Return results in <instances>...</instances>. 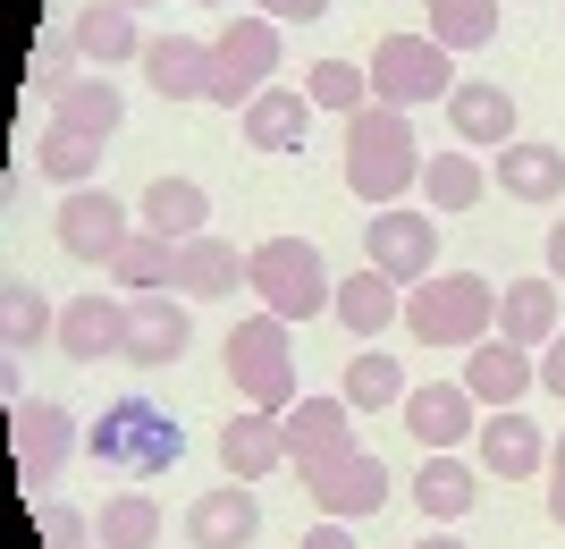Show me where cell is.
<instances>
[{
	"label": "cell",
	"instance_id": "1",
	"mask_svg": "<svg viewBox=\"0 0 565 549\" xmlns=\"http://www.w3.org/2000/svg\"><path fill=\"white\" fill-rule=\"evenodd\" d=\"M347 187L363 194L372 212L405 203V187H423V144H414L397 102H363L347 119Z\"/></svg>",
	"mask_w": 565,
	"mask_h": 549
},
{
	"label": "cell",
	"instance_id": "2",
	"mask_svg": "<svg viewBox=\"0 0 565 549\" xmlns=\"http://www.w3.org/2000/svg\"><path fill=\"white\" fill-rule=\"evenodd\" d=\"M245 287L262 296V313H279V321H312V313L338 305V279L321 263V245L312 237H262L245 254Z\"/></svg>",
	"mask_w": 565,
	"mask_h": 549
},
{
	"label": "cell",
	"instance_id": "3",
	"mask_svg": "<svg viewBox=\"0 0 565 549\" xmlns=\"http://www.w3.org/2000/svg\"><path fill=\"white\" fill-rule=\"evenodd\" d=\"M85 448H94L102 474H169L178 456H186V431H178V414H161L152 398H118V407H102V423L85 431Z\"/></svg>",
	"mask_w": 565,
	"mask_h": 549
},
{
	"label": "cell",
	"instance_id": "4",
	"mask_svg": "<svg viewBox=\"0 0 565 549\" xmlns=\"http://www.w3.org/2000/svg\"><path fill=\"white\" fill-rule=\"evenodd\" d=\"M405 330L423 347H481L498 330V287L481 271H448V279H423L405 296Z\"/></svg>",
	"mask_w": 565,
	"mask_h": 549
},
{
	"label": "cell",
	"instance_id": "5",
	"mask_svg": "<svg viewBox=\"0 0 565 549\" xmlns=\"http://www.w3.org/2000/svg\"><path fill=\"white\" fill-rule=\"evenodd\" d=\"M228 381H236V398L262 407V414L296 407V347H287L279 313H254V321H236V330H228Z\"/></svg>",
	"mask_w": 565,
	"mask_h": 549
},
{
	"label": "cell",
	"instance_id": "6",
	"mask_svg": "<svg viewBox=\"0 0 565 549\" xmlns=\"http://www.w3.org/2000/svg\"><path fill=\"white\" fill-rule=\"evenodd\" d=\"M270 76H279V18H262V9L228 18L212 43V102L245 110L254 94H270Z\"/></svg>",
	"mask_w": 565,
	"mask_h": 549
},
{
	"label": "cell",
	"instance_id": "7",
	"mask_svg": "<svg viewBox=\"0 0 565 549\" xmlns=\"http://www.w3.org/2000/svg\"><path fill=\"white\" fill-rule=\"evenodd\" d=\"M448 43H430V34H380L372 43V102H397V110H414V102H439L456 94L448 85Z\"/></svg>",
	"mask_w": 565,
	"mask_h": 549
},
{
	"label": "cell",
	"instance_id": "8",
	"mask_svg": "<svg viewBox=\"0 0 565 549\" xmlns=\"http://www.w3.org/2000/svg\"><path fill=\"white\" fill-rule=\"evenodd\" d=\"M363 263L397 287H423L439 271V212H397V203L372 212L363 220Z\"/></svg>",
	"mask_w": 565,
	"mask_h": 549
},
{
	"label": "cell",
	"instance_id": "9",
	"mask_svg": "<svg viewBox=\"0 0 565 549\" xmlns=\"http://www.w3.org/2000/svg\"><path fill=\"white\" fill-rule=\"evenodd\" d=\"M9 448H18L25 490L51 499V482L68 474V456H76V414L51 407V398H18V407H9Z\"/></svg>",
	"mask_w": 565,
	"mask_h": 549
},
{
	"label": "cell",
	"instance_id": "10",
	"mask_svg": "<svg viewBox=\"0 0 565 549\" xmlns=\"http://www.w3.org/2000/svg\"><path fill=\"white\" fill-rule=\"evenodd\" d=\"M305 474V490L321 507H330L338 525L347 516H380V499H388V465H380L372 448H338V456H312V465H296Z\"/></svg>",
	"mask_w": 565,
	"mask_h": 549
},
{
	"label": "cell",
	"instance_id": "11",
	"mask_svg": "<svg viewBox=\"0 0 565 549\" xmlns=\"http://www.w3.org/2000/svg\"><path fill=\"white\" fill-rule=\"evenodd\" d=\"M136 237V220H127V203H118L110 187H76L60 194V245H68L76 263H102L110 271V254Z\"/></svg>",
	"mask_w": 565,
	"mask_h": 549
},
{
	"label": "cell",
	"instance_id": "12",
	"mask_svg": "<svg viewBox=\"0 0 565 549\" xmlns=\"http://www.w3.org/2000/svg\"><path fill=\"white\" fill-rule=\"evenodd\" d=\"M186 338H194V321H186V305H178L169 287H152V296H127V347H118L127 363L161 372V363L186 356Z\"/></svg>",
	"mask_w": 565,
	"mask_h": 549
},
{
	"label": "cell",
	"instance_id": "13",
	"mask_svg": "<svg viewBox=\"0 0 565 549\" xmlns=\"http://www.w3.org/2000/svg\"><path fill=\"white\" fill-rule=\"evenodd\" d=\"M472 407H481V398H472L465 381H423V389H405V431L439 456V448H456V440L481 431V414H472Z\"/></svg>",
	"mask_w": 565,
	"mask_h": 549
},
{
	"label": "cell",
	"instance_id": "14",
	"mask_svg": "<svg viewBox=\"0 0 565 549\" xmlns=\"http://www.w3.org/2000/svg\"><path fill=\"white\" fill-rule=\"evenodd\" d=\"M254 532H262V499L245 482H220V490H203V499L186 507V541L194 549H254Z\"/></svg>",
	"mask_w": 565,
	"mask_h": 549
},
{
	"label": "cell",
	"instance_id": "15",
	"mask_svg": "<svg viewBox=\"0 0 565 549\" xmlns=\"http://www.w3.org/2000/svg\"><path fill=\"white\" fill-rule=\"evenodd\" d=\"M220 465H228V482H270L287 465V423L279 414H228L220 423Z\"/></svg>",
	"mask_w": 565,
	"mask_h": 549
},
{
	"label": "cell",
	"instance_id": "16",
	"mask_svg": "<svg viewBox=\"0 0 565 549\" xmlns=\"http://www.w3.org/2000/svg\"><path fill=\"white\" fill-rule=\"evenodd\" d=\"M143 76L161 102H212V43L194 34H152L143 43Z\"/></svg>",
	"mask_w": 565,
	"mask_h": 549
},
{
	"label": "cell",
	"instance_id": "17",
	"mask_svg": "<svg viewBox=\"0 0 565 549\" xmlns=\"http://www.w3.org/2000/svg\"><path fill=\"white\" fill-rule=\"evenodd\" d=\"M481 465H490V474H507V482L548 474L541 423H532V414H515V407H490V414H481Z\"/></svg>",
	"mask_w": 565,
	"mask_h": 549
},
{
	"label": "cell",
	"instance_id": "18",
	"mask_svg": "<svg viewBox=\"0 0 565 549\" xmlns=\"http://www.w3.org/2000/svg\"><path fill=\"white\" fill-rule=\"evenodd\" d=\"M448 127H456V144H490V152H507V144H515V94L490 85V76H465V85L448 94Z\"/></svg>",
	"mask_w": 565,
	"mask_h": 549
},
{
	"label": "cell",
	"instance_id": "19",
	"mask_svg": "<svg viewBox=\"0 0 565 549\" xmlns=\"http://www.w3.org/2000/svg\"><path fill=\"white\" fill-rule=\"evenodd\" d=\"M136 229H152V237L186 245V237H212V194L194 187V178H152L136 203Z\"/></svg>",
	"mask_w": 565,
	"mask_h": 549
},
{
	"label": "cell",
	"instance_id": "20",
	"mask_svg": "<svg viewBox=\"0 0 565 549\" xmlns=\"http://www.w3.org/2000/svg\"><path fill=\"white\" fill-rule=\"evenodd\" d=\"M127 347V305L118 296H76V305H60V356L68 363H102Z\"/></svg>",
	"mask_w": 565,
	"mask_h": 549
},
{
	"label": "cell",
	"instance_id": "21",
	"mask_svg": "<svg viewBox=\"0 0 565 549\" xmlns=\"http://www.w3.org/2000/svg\"><path fill=\"white\" fill-rule=\"evenodd\" d=\"M279 423H287V465H312V456L354 448V407L347 398H296Z\"/></svg>",
	"mask_w": 565,
	"mask_h": 549
},
{
	"label": "cell",
	"instance_id": "22",
	"mask_svg": "<svg viewBox=\"0 0 565 549\" xmlns=\"http://www.w3.org/2000/svg\"><path fill=\"white\" fill-rule=\"evenodd\" d=\"M532 381H541L532 347H507V338H481V347H465V389L481 398V407H515Z\"/></svg>",
	"mask_w": 565,
	"mask_h": 549
},
{
	"label": "cell",
	"instance_id": "23",
	"mask_svg": "<svg viewBox=\"0 0 565 549\" xmlns=\"http://www.w3.org/2000/svg\"><path fill=\"white\" fill-rule=\"evenodd\" d=\"M305 136H312V94L270 85V94L245 102V144L254 152H305Z\"/></svg>",
	"mask_w": 565,
	"mask_h": 549
},
{
	"label": "cell",
	"instance_id": "24",
	"mask_svg": "<svg viewBox=\"0 0 565 549\" xmlns=\"http://www.w3.org/2000/svg\"><path fill=\"white\" fill-rule=\"evenodd\" d=\"M490 187H507L515 203H557L565 194V152L557 144H507L490 161Z\"/></svg>",
	"mask_w": 565,
	"mask_h": 549
},
{
	"label": "cell",
	"instance_id": "25",
	"mask_svg": "<svg viewBox=\"0 0 565 549\" xmlns=\"http://www.w3.org/2000/svg\"><path fill=\"white\" fill-rule=\"evenodd\" d=\"M118 119H127V94H118L110 76H76L68 94L51 102V127H68V136H94V144H110V136H118Z\"/></svg>",
	"mask_w": 565,
	"mask_h": 549
},
{
	"label": "cell",
	"instance_id": "26",
	"mask_svg": "<svg viewBox=\"0 0 565 549\" xmlns=\"http://www.w3.org/2000/svg\"><path fill=\"white\" fill-rule=\"evenodd\" d=\"M498 338L507 347H548L557 338V279H515L498 296Z\"/></svg>",
	"mask_w": 565,
	"mask_h": 549
},
{
	"label": "cell",
	"instance_id": "27",
	"mask_svg": "<svg viewBox=\"0 0 565 549\" xmlns=\"http://www.w3.org/2000/svg\"><path fill=\"white\" fill-rule=\"evenodd\" d=\"M68 34H76V51H85V60H102V68H118V60H143L136 9H118V0H94V9H76Z\"/></svg>",
	"mask_w": 565,
	"mask_h": 549
},
{
	"label": "cell",
	"instance_id": "28",
	"mask_svg": "<svg viewBox=\"0 0 565 549\" xmlns=\"http://www.w3.org/2000/svg\"><path fill=\"white\" fill-rule=\"evenodd\" d=\"M330 313L347 321L354 338H363V347H372V338L388 330V321H405V305H397V279H380L372 263L354 271V279H338V305H330Z\"/></svg>",
	"mask_w": 565,
	"mask_h": 549
},
{
	"label": "cell",
	"instance_id": "29",
	"mask_svg": "<svg viewBox=\"0 0 565 549\" xmlns=\"http://www.w3.org/2000/svg\"><path fill=\"white\" fill-rule=\"evenodd\" d=\"M472 499H481V474H472V465H456L448 448L423 456V474H414V507H423L430 525H456V516H472Z\"/></svg>",
	"mask_w": 565,
	"mask_h": 549
},
{
	"label": "cell",
	"instance_id": "30",
	"mask_svg": "<svg viewBox=\"0 0 565 549\" xmlns=\"http://www.w3.org/2000/svg\"><path fill=\"white\" fill-rule=\"evenodd\" d=\"M43 338H60V313L43 305V287H34V279H9V287H0V347L25 356V347H43Z\"/></svg>",
	"mask_w": 565,
	"mask_h": 549
},
{
	"label": "cell",
	"instance_id": "31",
	"mask_svg": "<svg viewBox=\"0 0 565 549\" xmlns=\"http://www.w3.org/2000/svg\"><path fill=\"white\" fill-rule=\"evenodd\" d=\"M236 279H245V254H236L228 237H186L178 245V287H186V296H228Z\"/></svg>",
	"mask_w": 565,
	"mask_h": 549
},
{
	"label": "cell",
	"instance_id": "32",
	"mask_svg": "<svg viewBox=\"0 0 565 549\" xmlns=\"http://www.w3.org/2000/svg\"><path fill=\"white\" fill-rule=\"evenodd\" d=\"M338 398H347L354 414H380V407H405V372L388 347H363V356L347 363V381H338Z\"/></svg>",
	"mask_w": 565,
	"mask_h": 549
},
{
	"label": "cell",
	"instance_id": "33",
	"mask_svg": "<svg viewBox=\"0 0 565 549\" xmlns=\"http://www.w3.org/2000/svg\"><path fill=\"white\" fill-rule=\"evenodd\" d=\"M481 187H490V169L472 161V152H439V161H423V203H430V212H472Z\"/></svg>",
	"mask_w": 565,
	"mask_h": 549
},
{
	"label": "cell",
	"instance_id": "34",
	"mask_svg": "<svg viewBox=\"0 0 565 549\" xmlns=\"http://www.w3.org/2000/svg\"><path fill=\"white\" fill-rule=\"evenodd\" d=\"M430 9V43H448V51H481L498 34V0H423Z\"/></svg>",
	"mask_w": 565,
	"mask_h": 549
},
{
	"label": "cell",
	"instance_id": "35",
	"mask_svg": "<svg viewBox=\"0 0 565 549\" xmlns=\"http://www.w3.org/2000/svg\"><path fill=\"white\" fill-rule=\"evenodd\" d=\"M34 169H43L51 187H94V169H102V144L94 136H68V127H43V144H34Z\"/></svg>",
	"mask_w": 565,
	"mask_h": 549
},
{
	"label": "cell",
	"instance_id": "36",
	"mask_svg": "<svg viewBox=\"0 0 565 549\" xmlns=\"http://www.w3.org/2000/svg\"><path fill=\"white\" fill-rule=\"evenodd\" d=\"M110 279H127V296H152L161 279H178V245L152 237V229H136V237L110 254Z\"/></svg>",
	"mask_w": 565,
	"mask_h": 549
},
{
	"label": "cell",
	"instance_id": "37",
	"mask_svg": "<svg viewBox=\"0 0 565 549\" xmlns=\"http://www.w3.org/2000/svg\"><path fill=\"white\" fill-rule=\"evenodd\" d=\"M94 541L102 549H152L161 541V507L143 499V490H118V499L94 516Z\"/></svg>",
	"mask_w": 565,
	"mask_h": 549
},
{
	"label": "cell",
	"instance_id": "38",
	"mask_svg": "<svg viewBox=\"0 0 565 549\" xmlns=\"http://www.w3.org/2000/svg\"><path fill=\"white\" fill-rule=\"evenodd\" d=\"M305 94H312V110L354 119V110L372 102V68H354V60H312V68H305Z\"/></svg>",
	"mask_w": 565,
	"mask_h": 549
},
{
	"label": "cell",
	"instance_id": "39",
	"mask_svg": "<svg viewBox=\"0 0 565 549\" xmlns=\"http://www.w3.org/2000/svg\"><path fill=\"white\" fill-rule=\"evenodd\" d=\"M76 60H85V51H76V34L68 25H60V34H43V43H34V60H25V76H34V94H68L76 85Z\"/></svg>",
	"mask_w": 565,
	"mask_h": 549
},
{
	"label": "cell",
	"instance_id": "40",
	"mask_svg": "<svg viewBox=\"0 0 565 549\" xmlns=\"http://www.w3.org/2000/svg\"><path fill=\"white\" fill-rule=\"evenodd\" d=\"M34 525H43L51 549H85V541H94V525H85L68 499H34Z\"/></svg>",
	"mask_w": 565,
	"mask_h": 549
},
{
	"label": "cell",
	"instance_id": "41",
	"mask_svg": "<svg viewBox=\"0 0 565 549\" xmlns=\"http://www.w3.org/2000/svg\"><path fill=\"white\" fill-rule=\"evenodd\" d=\"M262 18H279V25H312V18H330V0H254Z\"/></svg>",
	"mask_w": 565,
	"mask_h": 549
},
{
	"label": "cell",
	"instance_id": "42",
	"mask_svg": "<svg viewBox=\"0 0 565 549\" xmlns=\"http://www.w3.org/2000/svg\"><path fill=\"white\" fill-rule=\"evenodd\" d=\"M548 525L565 532V440L548 448Z\"/></svg>",
	"mask_w": 565,
	"mask_h": 549
},
{
	"label": "cell",
	"instance_id": "43",
	"mask_svg": "<svg viewBox=\"0 0 565 549\" xmlns=\"http://www.w3.org/2000/svg\"><path fill=\"white\" fill-rule=\"evenodd\" d=\"M541 389H548V398H565V330L541 347Z\"/></svg>",
	"mask_w": 565,
	"mask_h": 549
},
{
	"label": "cell",
	"instance_id": "44",
	"mask_svg": "<svg viewBox=\"0 0 565 549\" xmlns=\"http://www.w3.org/2000/svg\"><path fill=\"white\" fill-rule=\"evenodd\" d=\"M296 549H354V532H347V525H338V516H330V525H312V532H305V541H296Z\"/></svg>",
	"mask_w": 565,
	"mask_h": 549
},
{
	"label": "cell",
	"instance_id": "45",
	"mask_svg": "<svg viewBox=\"0 0 565 549\" xmlns=\"http://www.w3.org/2000/svg\"><path fill=\"white\" fill-rule=\"evenodd\" d=\"M548 279L565 287V220H557V229H548Z\"/></svg>",
	"mask_w": 565,
	"mask_h": 549
},
{
	"label": "cell",
	"instance_id": "46",
	"mask_svg": "<svg viewBox=\"0 0 565 549\" xmlns=\"http://www.w3.org/2000/svg\"><path fill=\"white\" fill-rule=\"evenodd\" d=\"M414 549H465V541H456L448 525H430V532H423V541H414Z\"/></svg>",
	"mask_w": 565,
	"mask_h": 549
},
{
	"label": "cell",
	"instance_id": "47",
	"mask_svg": "<svg viewBox=\"0 0 565 549\" xmlns=\"http://www.w3.org/2000/svg\"><path fill=\"white\" fill-rule=\"evenodd\" d=\"M118 9H161V0H118Z\"/></svg>",
	"mask_w": 565,
	"mask_h": 549
},
{
	"label": "cell",
	"instance_id": "48",
	"mask_svg": "<svg viewBox=\"0 0 565 549\" xmlns=\"http://www.w3.org/2000/svg\"><path fill=\"white\" fill-rule=\"evenodd\" d=\"M194 9H228V0H194Z\"/></svg>",
	"mask_w": 565,
	"mask_h": 549
}]
</instances>
